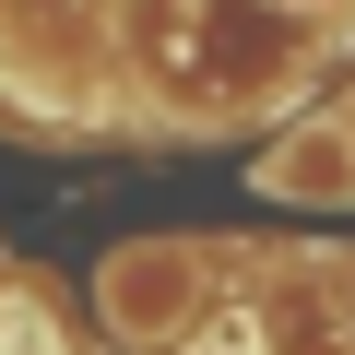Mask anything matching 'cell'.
Returning <instances> with one entry per match:
<instances>
[{
  "instance_id": "2",
  "label": "cell",
  "mask_w": 355,
  "mask_h": 355,
  "mask_svg": "<svg viewBox=\"0 0 355 355\" xmlns=\"http://www.w3.org/2000/svg\"><path fill=\"white\" fill-rule=\"evenodd\" d=\"M249 190H272V202H355V119L284 130V142L249 166Z\"/></svg>"
},
{
  "instance_id": "1",
  "label": "cell",
  "mask_w": 355,
  "mask_h": 355,
  "mask_svg": "<svg viewBox=\"0 0 355 355\" xmlns=\"http://www.w3.org/2000/svg\"><path fill=\"white\" fill-rule=\"evenodd\" d=\"M95 308H107L119 343H178V331L202 320V249H178V237H130V249H107Z\"/></svg>"
}]
</instances>
